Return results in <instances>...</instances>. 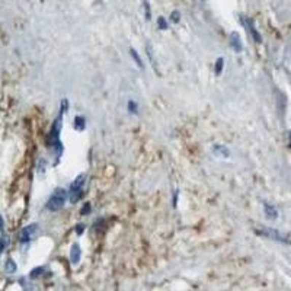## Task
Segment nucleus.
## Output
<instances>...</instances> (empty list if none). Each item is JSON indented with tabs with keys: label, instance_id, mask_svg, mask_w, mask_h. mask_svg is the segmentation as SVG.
<instances>
[{
	"label": "nucleus",
	"instance_id": "obj_1",
	"mask_svg": "<svg viewBox=\"0 0 291 291\" xmlns=\"http://www.w3.org/2000/svg\"><path fill=\"white\" fill-rule=\"evenodd\" d=\"M66 198H67V191L63 189V188H57L53 195L50 197L48 203H47V208L50 211H57L60 210L66 203Z\"/></svg>",
	"mask_w": 291,
	"mask_h": 291
},
{
	"label": "nucleus",
	"instance_id": "obj_2",
	"mask_svg": "<svg viewBox=\"0 0 291 291\" xmlns=\"http://www.w3.org/2000/svg\"><path fill=\"white\" fill-rule=\"evenodd\" d=\"M85 181H86V176L82 173L76 178L72 186H70V197H72V203H76L80 197H82V192H83V185H85Z\"/></svg>",
	"mask_w": 291,
	"mask_h": 291
},
{
	"label": "nucleus",
	"instance_id": "obj_3",
	"mask_svg": "<svg viewBox=\"0 0 291 291\" xmlns=\"http://www.w3.org/2000/svg\"><path fill=\"white\" fill-rule=\"evenodd\" d=\"M38 233V226L37 224H31V226L25 227L19 235V240L21 242H29L35 235Z\"/></svg>",
	"mask_w": 291,
	"mask_h": 291
},
{
	"label": "nucleus",
	"instance_id": "obj_4",
	"mask_svg": "<svg viewBox=\"0 0 291 291\" xmlns=\"http://www.w3.org/2000/svg\"><path fill=\"white\" fill-rule=\"evenodd\" d=\"M80 253H82V250H80V246L75 243L72 249H70V261H72V264L76 265L79 261H80Z\"/></svg>",
	"mask_w": 291,
	"mask_h": 291
},
{
	"label": "nucleus",
	"instance_id": "obj_5",
	"mask_svg": "<svg viewBox=\"0 0 291 291\" xmlns=\"http://www.w3.org/2000/svg\"><path fill=\"white\" fill-rule=\"evenodd\" d=\"M232 45H235V50H236V51H240V50H242V44H240V40H239L237 34H232Z\"/></svg>",
	"mask_w": 291,
	"mask_h": 291
},
{
	"label": "nucleus",
	"instance_id": "obj_6",
	"mask_svg": "<svg viewBox=\"0 0 291 291\" xmlns=\"http://www.w3.org/2000/svg\"><path fill=\"white\" fill-rule=\"evenodd\" d=\"M75 127L77 130H83V128H85V118H83V117H76Z\"/></svg>",
	"mask_w": 291,
	"mask_h": 291
},
{
	"label": "nucleus",
	"instance_id": "obj_7",
	"mask_svg": "<svg viewBox=\"0 0 291 291\" xmlns=\"http://www.w3.org/2000/svg\"><path fill=\"white\" fill-rule=\"evenodd\" d=\"M214 153H217V154H221L223 157H227V156H229L227 149L226 147H223V146H216V147H214Z\"/></svg>",
	"mask_w": 291,
	"mask_h": 291
},
{
	"label": "nucleus",
	"instance_id": "obj_8",
	"mask_svg": "<svg viewBox=\"0 0 291 291\" xmlns=\"http://www.w3.org/2000/svg\"><path fill=\"white\" fill-rule=\"evenodd\" d=\"M265 213L268 214V217H271V218H274V217H277V211H275V208L274 207H271V205L265 204Z\"/></svg>",
	"mask_w": 291,
	"mask_h": 291
},
{
	"label": "nucleus",
	"instance_id": "obj_9",
	"mask_svg": "<svg viewBox=\"0 0 291 291\" xmlns=\"http://www.w3.org/2000/svg\"><path fill=\"white\" fill-rule=\"evenodd\" d=\"M221 70H223V58H218V60H217V64H216L217 75H220V73H221Z\"/></svg>",
	"mask_w": 291,
	"mask_h": 291
},
{
	"label": "nucleus",
	"instance_id": "obj_10",
	"mask_svg": "<svg viewBox=\"0 0 291 291\" xmlns=\"http://www.w3.org/2000/svg\"><path fill=\"white\" fill-rule=\"evenodd\" d=\"M131 55H133V57H134V58H136V61H137V64L140 66H143V63H141V60H140V57H139V54H137V53H136V51H134V50H131Z\"/></svg>",
	"mask_w": 291,
	"mask_h": 291
},
{
	"label": "nucleus",
	"instance_id": "obj_11",
	"mask_svg": "<svg viewBox=\"0 0 291 291\" xmlns=\"http://www.w3.org/2000/svg\"><path fill=\"white\" fill-rule=\"evenodd\" d=\"M160 28H163V29L166 28V22H165V19H163V18H160Z\"/></svg>",
	"mask_w": 291,
	"mask_h": 291
}]
</instances>
